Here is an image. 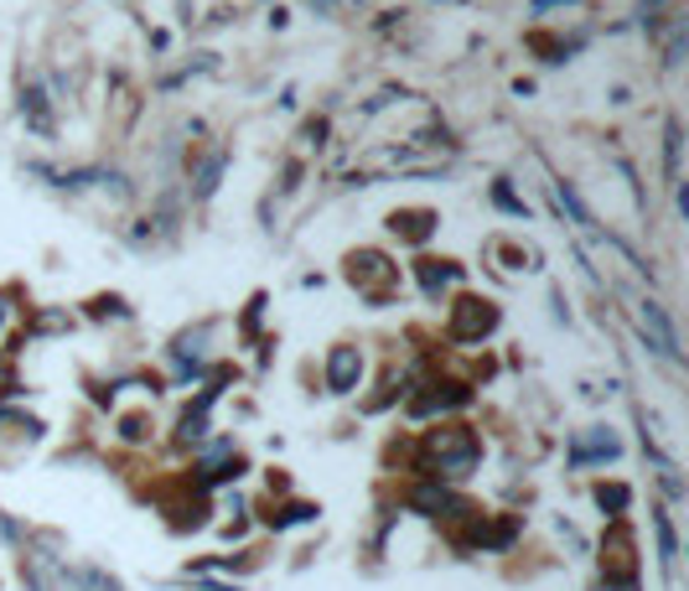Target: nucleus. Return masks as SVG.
Listing matches in <instances>:
<instances>
[{
	"label": "nucleus",
	"mask_w": 689,
	"mask_h": 591,
	"mask_svg": "<svg viewBox=\"0 0 689 591\" xmlns=\"http://www.w3.org/2000/svg\"><path fill=\"white\" fill-rule=\"evenodd\" d=\"M477 467V436L462 431V426H446V431H431L425 436V462L420 473L441 483V477H467Z\"/></svg>",
	"instance_id": "f257e3e1"
},
{
	"label": "nucleus",
	"mask_w": 689,
	"mask_h": 591,
	"mask_svg": "<svg viewBox=\"0 0 689 591\" xmlns=\"http://www.w3.org/2000/svg\"><path fill=\"white\" fill-rule=\"evenodd\" d=\"M348 280H353L358 296L389 301L399 291V265L389 255H378V250H358V255H348Z\"/></svg>",
	"instance_id": "f03ea898"
},
{
	"label": "nucleus",
	"mask_w": 689,
	"mask_h": 591,
	"mask_svg": "<svg viewBox=\"0 0 689 591\" xmlns=\"http://www.w3.org/2000/svg\"><path fill=\"white\" fill-rule=\"evenodd\" d=\"M498 327V306L482 301V296H462L452 306V337L456 343H477V337H488Z\"/></svg>",
	"instance_id": "7ed1b4c3"
},
{
	"label": "nucleus",
	"mask_w": 689,
	"mask_h": 591,
	"mask_svg": "<svg viewBox=\"0 0 689 591\" xmlns=\"http://www.w3.org/2000/svg\"><path fill=\"white\" fill-rule=\"evenodd\" d=\"M358 379H363V354L348 348V343L332 348V354H327V390H332V394H353Z\"/></svg>",
	"instance_id": "20e7f679"
},
{
	"label": "nucleus",
	"mask_w": 689,
	"mask_h": 591,
	"mask_svg": "<svg viewBox=\"0 0 689 591\" xmlns=\"http://www.w3.org/2000/svg\"><path fill=\"white\" fill-rule=\"evenodd\" d=\"M467 399H472V390H467V384H456V379H446V384H431V394H414L410 410H414V415L456 410V405H467Z\"/></svg>",
	"instance_id": "39448f33"
},
{
	"label": "nucleus",
	"mask_w": 689,
	"mask_h": 591,
	"mask_svg": "<svg viewBox=\"0 0 689 591\" xmlns=\"http://www.w3.org/2000/svg\"><path fill=\"white\" fill-rule=\"evenodd\" d=\"M617 452H622V447H617V436H611V431H602V426H591L586 436H575L571 462H611Z\"/></svg>",
	"instance_id": "423d86ee"
},
{
	"label": "nucleus",
	"mask_w": 689,
	"mask_h": 591,
	"mask_svg": "<svg viewBox=\"0 0 689 591\" xmlns=\"http://www.w3.org/2000/svg\"><path fill=\"white\" fill-rule=\"evenodd\" d=\"M389 229L399 239H410V244H425V239H431V229H435V213H431V208H405V213L389 218Z\"/></svg>",
	"instance_id": "0eeeda50"
},
{
	"label": "nucleus",
	"mask_w": 689,
	"mask_h": 591,
	"mask_svg": "<svg viewBox=\"0 0 689 591\" xmlns=\"http://www.w3.org/2000/svg\"><path fill=\"white\" fill-rule=\"evenodd\" d=\"M452 280H462V265H452V259H420V286H425V296H441Z\"/></svg>",
	"instance_id": "6e6552de"
},
{
	"label": "nucleus",
	"mask_w": 689,
	"mask_h": 591,
	"mask_svg": "<svg viewBox=\"0 0 689 591\" xmlns=\"http://www.w3.org/2000/svg\"><path fill=\"white\" fill-rule=\"evenodd\" d=\"M643 333H653V348H658L664 358H674V354H679V348H674V333H669V316L658 312L653 301L643 306Z\"/></svg>",
	"instance_id": "1a4fd4ad"
},
{
	"label": "nucleus",
	"mask_w": 689,
	"mask_h": 591,
	"mask_svg": "<svg viewBox=\"0 0 689 591\" xmlns=\"http://www.w3.org/2000/svg\"><path fill=\"white\" fill-rule=\"evenodd\" d=\"M21 109H26V119H32V130H52V115H47V99H42V89H26L21 94Z\"/></svg>",
	"instance_id": "9d476101"
},
{
	"label": "nucleus",
	"mask_w": 689,
	"mask_h": 591,
	"mask_svg": "<svg viewBox=\"0 0 689 591\" xmlns=\"http://www.w3.org/2000/svg\"><path fill=\"white\" fill-rule=\"evenodd\" d=\"M596 503H602V509L611 513V519H617V513H628V503H632V493L622 488V483H602V488H596Z\"/></svg>",
	"instance_id": "9b49d317"
},
{
	"label": "nucleus",
	"mask_w": 689,
	"mask_h": 591,
	"mask_svg": "<svg viewBox=\"0 0 689 591\" xmlns=\"http://www.w3.org/2000/svg\"><path fill=\"white\" fill-rule=\"evenodd\" d=\"M316 519V503H285V509L270 513V530H291V524H306Z\"/></svg>",
	"instance_id": "f8f14e48"
},
{
	"label": "nucleus",
	"mask_w": 689,
	"mask_h": 591,
	"mask_svg": "<svg viewBox=\"0 0 689 591\" xmlns=\"http://www.w3.org/2000/svg\"><path fill=\"white\" fill-rule=\"evenodd\" d=\"M653 530H658V555H664V566H674V555H679V540H674V524L664 513H653Z\"/></svg>",
	"instance_id": "ddd939ff"
},
{
	"label": "nucleus",
	"mask_w": 689,
	"mask_h": 591,
	"mask_svg": "<svg viewBox=\"0 0 689 591\" xmlns=\"http://www.w3.org/2000/svg\"><path fill=\"white\" fill-rule=\"evenodd\" d=\"M492 202L503 208V213H513V218H524L529 208H524V197H513V187L509 182H492Z\"/></svg>",
	"instance_id": "4468645a"
},
{
	"label": "nucleus",
	"mask_w": 689,
	"mask_h": 591,
	"mask_svg": "<svg viewBox=\"0 0 689 591\" xmlns=\"http://www.w3.org/2000/svg\"><path fill=\"white\" fill-rule=\"evenodd\" d=\"M182 441H187V447H192V441H202V436H208V410H187L182 415Z\"/></svg>",
	"instance_id": "2eb2a0df"
},
{
	"label": "nucleus",
	"mask_w": 689,
	"mask_h": 591,
	"mask_svg": "<svg viewBox=\"0 0 689 591\" xmlns=\"http://www.w3.org/2000/svg\"><path fill=\"white\" fill-rule=\"evenodd\" d=\"M223 161H229V157H213V161H208V166H202V172H197V187H192L197 197H213L218 177H223Z\"/></svg>",
	"instance_id": "dca6fc26"
},
{
	"label": "nucleus",
	"mask_w": 689,
	"mask_h": 591,
	"mask_svg": "<svg viewBox=\"0 0 689 591\" xmlns=\"http://www.w3.org/2000/svg\"><path fill=\"white\" fill-rule=\"evenodd\" d=\"M679 146H685V136H679V119H669V130H664V151H669V177H679Z\"/></svg>",
	"instance_id": "f3484780"
},
{
	"label": "nucleus",
	"mask_w": 689,
	"mask_h": 591,
	"mask_svg": "<svg viewBox=\"0 0 689 591\" xmlns=\"http://www.w3.org/2000/svg\"><path fill=\"white\" fill-rule=\"evenodd\" d=\"M83 587H89V591H119V587H115V581H109V576H104V571H83Z\"/></svg>",
	"instance_id": "a211bd4d"
},
{
	"label": "nucleus",
	"mask_w": 689,
	"mask_h": 591,
	"mask_svg": "<svg viewBox=\"0 0 689 591\" xmlns=\"http://www.w3.org/2000/svg\"><path fill=\"white\" fill-rule=\"evenodd\" d=\"M322 140H327V119H312L306 125V146H322Z\"/></svg>",
	"instance_id": "6ab92c4d"
},
{
	"label": "nucleus",
	"mask_w": 689,
	"mask_h": 591,
	"mask_svg": "<svg viewBox=\"0 0 689 591\" xmlns=\"http://www.w3.org/2000/svg\"><path fill=\"white\" fill-rule=\"evenodd\" d=\"M125 441H145V420H140V415L125 420Z\"/></svg>",
	"instance_id": "aec40b11"
},
{
	"label": "nucleus",
	"mask_w": 689,
	"mask_h": 591,
	"mask_svg": "<svg viewBox=\"0 0 689 591\" xmlns=\"http://www.w3.org/2000/svg\"><path fill=\"white\" fill-rule=\"evenodd\" d=\"M11 301H16V296H11V291H0V333H5V322L16 316V306H11Z\"/></svg>",
	"instance_id": "412c9836"
},
{
	"label": "nucleus",
	"mask_w": 689,
	"mask_h": 591,
	"mask_svg": "<svg viewBox=\"0 0 689 591\" xmlns=\"http://www.w3.org/2000/svg\"><path fill=\"white\" fill-rule=\"evenodd\" d=\"M312 5H322V11H332V5H337V0H312Z\"/></svg>",
	"instance_id": "4be33fe9"
},
{
	"label": "nucleus",
	"mask_w": 689,
	"mask_h": 591,
	"mask_svg": "<svg viewBox=\"0 0 689 591\" xmlns=\"http://www.w3.org/2000/svg\"><path fill=\"white\" fill-rule=\"evenodd\" d=\"M208 591H229V587H208Z\"/></svg>",
	"instance_id": "5701e85b"
}]
</instances>
